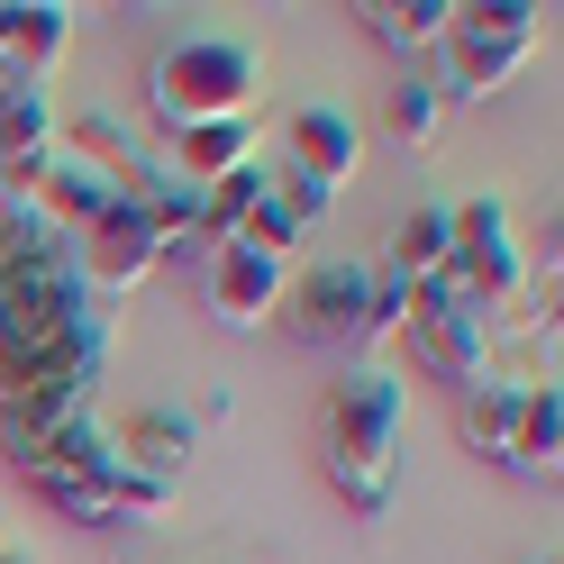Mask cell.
<instances>
[{"label":"cell","instance_id":"cell-1","mask_svg":"<svg viewBox=\"0 0 564 564\" xmlns=\"http://www.w3.org/2000/svg\"><path fill=\"white\" fill-rule=\"evenodd\" d=\"M110 346L119 319L74 273V246L37 209H10L0 219V455L10 465H28L64 419L91 410Z\"/></svg>","mask_w":564,"mask_h":564},{"label":"cell","instance_id":"cell-2","mask_svg":"<svg viewBox=\"0 0 564 564\" xmlns=\"http://www.w3.org/2000/svg\"><path fill=\"white\" fill-rule=\"evenodd\" d=\"M401 382L382 373V365H356L328 392V482H337V501L373 519L382 501H392V474H401Z\"/></svg>","mask_w":564,"mask_h":564},{"label":"cell","instance_id":"cell-3","mask_svg":"<svg viewBox=\"0 0 564 564\" xmlns=\"http://www.w3.org/2000/svg\"><path fill=\"white\" fill-rule=\"evenodd\" d=\"M264 100V55L246 37H173L147 74V110L192 137V128H219V119H256Z\"/></svg>","mask_w":564,"mask_h":564},{"label":"cell","instance_id":"cell-4","mask_svg":"<svg viewBox=\"0 0 564 564\" xmlns=\"http://www.w3.org/2000/svg\"><path fill=\"white\" fill-rule=\"evenodd\" d=\"M455 219V256H446V282L465 292L474 310H510V319H528V264H519V237H510V200H465L446 209ZM538 328V319H528Z\"/></svg>","mask_w":564,"mask_h":564},{"label":"cell","instance_id":"cell-5","mask_svg":"<svg viewBox=\"0 0 564 564\" xmlns=\"http://www.w3.org/2000/svg\"><path fill=\"white\" fill-rule=\"evenodd\" d=\"M410 356L429 365L437 382H455V392H474V382H491V319L455 292V282H419V301H410Z\"/></svg>","mask_w":564,"mask_h":564},{"label":"cell","instance_id":"cell-6","mask_svg":"<svg viewBox=\"0 0 564 564\" xmlns=\"http://www.w3.org/2000/svg\"><path fill=\"white\" fill-rule=\"evenodd\" d=\"M64 246H74V273L91 282V301L100 292H137V282H147L155 264H164V237L147 228V219H137V209L128 200H110V209H100V219L83 228V237H64Z\"/></svg>","mask_w":564,"mask_h":564},{"label":"cell","instance_id":"cell-7","mask_svg":"<svg viewBox=\"0 0 564 564\" xmlns=\"http://www.w3.org/2000/svg\"><path fill=\"white\" fill-rule=\"evenodd\" d=\"M200 292H209V310H219L228 328H264L282 310V292H292V273H282L273 256H256V246H209Z\"/></svg>","mask_w":564,"mask_h":564},{"label":"cell","instance_id":"cell-8","mask_svg":"<svg viewBox=\"0 0 564 564\" xmlns=\"http://www.w3.org/2000/svg\"><path fill=\"white\" fill-rule=\"evenodd\" d=\"M55 128H64V110H55V91L46 83H19L10 100H0V200H28V183H37V164L55 155Z\"/></svg>","mask_w":564,"mask_h":564},{"label":"cell","instance_id":"cell-9","mask_svg":"<svg viewBox=\"0 0 564 564\" xmlns=\"http://www.w3.org/2000/svg\"><path fill=\"white\" fill-rule=\"evenodd\" d=\"M528 55H538V37H510V28H446V91L455 100H491L501 83L528 74Z\"/></svg>","mask_w":564,"mask_h":564},{"label":"cell","instance_id":"cell-10","mask_svg":"<svg viewBox=\"0 0 564 564\" xmlns=\"http://www.w3.org/2000/svg\"><path fill=\"white\" fill-rule=\"evenodd\" d=\"M356 164H365V137L346 110H328V100H310V110H292V173H310L328 200L356 183Z\"/></svg>","mask_w":564,"mask_h":564},{"label":"cell","instance_id":"cell-11","mask_svg":"<svg viewBox=\"0 0 564 564\" xmlns=\"http://www.w3.org/2000/svg\"><path fill=\"white\" fill-rule=\"evenodd\" d=\"M192 446H200V429H192L183 410H128L119 429H110V455H119L128 474H147V482H164V491L183 482V465H192Z\"/></svg>","mask_w":564,"mask_h":564},{"label":"cell","instance_id":"cell-12","mask_svg":"<svg viewBox=\"0 0 564 564\" xmlns=\"http://www.w3.org/2000/svg\"><path fill=\"white\" fill-rule=\"evenodd\" d=\"M110 200H119V183H110V173H91V164H74V155H46L19 209H37V219H46L55 237H83V228H91Z\"/></svg>","mask_w":564,"mask_h":564},{"label":"cell","instance_id":"cell-13","mask_svg":"<svg viewBox=\"0 0 564 564\" xmlns=\"http://www.w3.org/2000/svg\"><path fill=\"white\" fill-rule=\"evenodd\" d=\"M64 46H74V10L64 0H0V55L19 64V83H46Z\"/></svg>","mask_w":564,"mask_h":564},{"label":"cell","instance_id":"cell-14","mask_svg":"<svg viewBox=\"0 0 564 564\" xmlns=\"http://www.w3.org/2000/svg\"><path fill=\"white\" fill-rule=\"evenodd\" d=\"M365 292H373V273H365V264H319V273H301L282 301L301 310V337H356Z\"/></svg>","mask_w":564,"mask_h":564},{"label":"cell","instance_id":"cell-15","mask_svg":"<svg viewBox=\"0 0 564 564\" xmlns=\"http://www.w3.org/2000/svg\"><path fill=\"white\" fill-rule=\"evenodd\" d=\"M501 465H519L528 482H555L564 465V392L555 382H528V401H519V429H510V455Z\"/></svg>","mask_w":564,"mask_h":564},{"label":"cell","instance_id":"cell-16","mask_svg":"<svg viewBox=\"0 0 564 564\" xmlns=\"http://www.w3.org/2000/svg\"><path fill=\"white\" fill-rule=\"evenodd\" d=\"M237 164H256V119H219V128H192V137H173V164L164 173H183L192 192H209L219 173Z\"/></svg>","mask_w":564,"mask_h":564},{"label":"cell","instance_id":"cell-17","mask_svg":"<svg viewBox=\"0 0 564 564\" xmlns=\"http://www.w3.org/2000/svg\"><path fill=\"white\" fill-rule=\"evenodd\" d=\"M446 256H455V219H446V200H429V209H410V219H401V237H392V256H382V273H401V282H437Z\"/></svg>","mask_w":564,"mask_h":564},{"label":"cell","instance_id":"cell-18","mask_svg":"<svg viewBox=\"0 0 564 564\" xmlns=\"http://www.w3.org/2000/svg\"><path fill=\"white\" fill-rule=\"evenodd\" d=\"M519 401H528V382H474V392H465V410H455V437H465L474 455H510Z\"/></svg>","mask_w":564,"mask_h":564},{"label":"cell","instance_id":"cell-19","mask_svg":"<svg viewBox=\"0 0 564 564\" xmlns=\"http://www.w3.org/2000/svg\"><path fill=\"white\" fill-rule=\"evenodd\" d=\"M264 192H273V164H264V155H256V164H237V173H219V183L200 192V237H209V246H228L237 219H246Z\"/></svg>","mask_w":564,"mask_h":564},{"label":"cell","instance_id":"cell-20","mask_svg":"<svg viewBox=\"0 0 564 564\" xmlns=\"http://www.w3.org/2000/svg\"><path fill=\"white\" fill-rule=\"evenodd\" d=\"M365 19H373V37H382V46H401V55H410V46H446L455 0H373Z\"/></svg>","mask_w":564,"mask_h":564},{"label":"cell","instance_id":"cell-21","mask_svg":"<svg viewBox=\"0 0 564 564\" xmlns=\"http://www.w3.org/2000/svg\"><path fill=\"white\" fill-rule=\"evenodd\" d=\"M410 301H419V282H401V273H373V292H365V319H356V356H382L401 328H410Z\"/></svg>","mask_w":564,"mask_h":564},{"label":"cell","instance_id":"cell-22","mask_svg":"<svg viewBox=\"0 0 564 564\" xmlns=\"http://www.w3.org/2000/svg\"><path fill=\"white\" fill-rule=\"evenodd\" d=\"M437 110H446L437 83H401L392 100H382V128H392L401 147H429V137H437Z\"/></svg>","mask_w":564,"mask_h":564},{"label":"cell","instance_id":"cell-23","mask_svg":"<svg viewBox=\"0 0 564 564\" xmlns=\"http://www.w3.org/2000/svg\"><path fill=\"white\" fill-rule=\"evenodd\" d=\"M10 91H19V64H10V55H0V100H10Z\"/></svg>","mask_w":564,"mask_h":564},{"label":"cell","instance_id":"cell-24","mask_svg":"<svg viewBox=\"0 0 564 564\" xmlns=\"http://www.w3.org/2000/svg\"><path fill=\"white\" fill-rule=\"evenodd\" d=\"M0 564H28V555H10V546H0Z\"/></svg>","mask_w":564,"mask_h":564},{"label":"cell","instance_id":"cell-25","mask_svg":"<svg viewBox=\"0 0 564 564\" xmlns=\"http://www.w3.org/2000/svg\"><path fill=\"white\" fill-rule=\"evenodd\" d=\"M546 564H555V555H546Z\"/></svg>","mask_w":564,"mask_h":564}]
</instances>
